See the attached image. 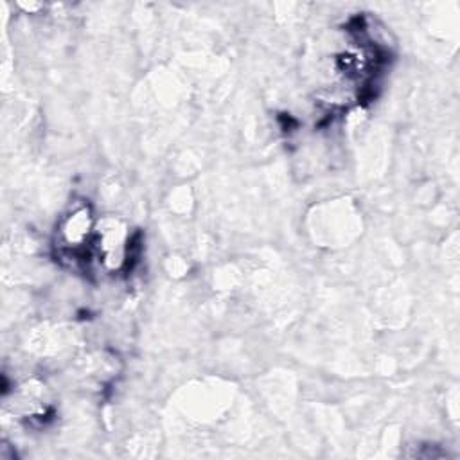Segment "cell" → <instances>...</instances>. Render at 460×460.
<instances>
[{"mask_svg":"<svg viewBox=\"0 0 460 460\" xmlns=\"http://www.w3.org/2000/svg\"><path fill=\"white\" fill-rule=\"evenodd\" d=\"M97 221L92 207L84 201H75L58 221L56 246L63 257L81 261L93 252Z\"/></svg>","mask_w":460,"mask_h":460,"instance_id":"6da1fadb","label":"cell"}]
</instances>
